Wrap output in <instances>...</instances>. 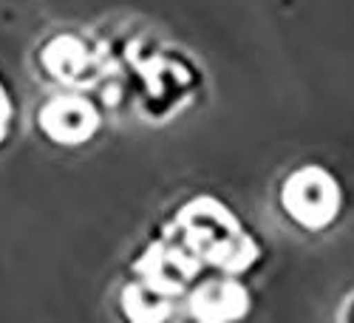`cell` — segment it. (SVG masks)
<instances>
[{
	"instance_id": "cell-1",
	"label": "cell",
	"mask_w": 354,
	"mask_h": 323,
	"mask_svg": "<svg viewBox=\"0 0 354 323\" xmlns=\"http://www.w3.org/2000/svg\"><path fill=\"white\" fill-rule=\"evenodd\" d=\"M283 204L286 213L301 224H306L309 207H315V227H323L337 213V182H332L323 170H298L283 185Z\"/></svg>"
},
{
	"instance_id": "cell-2",
	"label": "cell",
	"mask_w": 354,
	"mask_h": 323,
	"mask_svg": "<svg viewBox=\"0 0 354 323\" xmlns=\"http://www.w3.org/2000/svg\"><path fill=\"white\" fill-rule=\"evenodd\" d=\"M48 120H66V125H57L51 133L57 139H80V136H88L94 128V111L82 105V102H74V100H63V102H54L48 105L46 111V122Z\"/></svg>"
},
{
	"instance_id": "cell-3",
	"label": "cell",
	"mask_w": 354,
	"mask_h": 323,
	"mask_svg": "<svg viewBox=\"0 0 354 323\" xmlns=\"http://www.w3.org/2000/svg\"><path fill=\"white\" fill-rule=\"evenodd\" d=\"M3 125H6V100L0 94V133H3Z\"/></svg>"
},
{
	"instance_id": "cell-4",
	"label": "cell",
	"mask_w": 354,
	"mask_h": 323,
	"mask_svg": "<svg viewBox=\"0 0 354 323\" xmlns=\"http://www.w3.org/2000/svg\"><path fill=\"white\" fill-rule=\"evenodd\" d=\"M346 317H354V298H351V312H348Z\"/></svg>"
}]
</instances>
